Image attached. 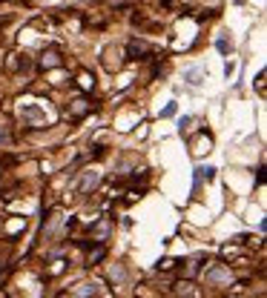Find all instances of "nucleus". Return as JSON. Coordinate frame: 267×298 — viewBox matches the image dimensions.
<instances>
[{
  "label": "nucleus",
  "instance_id": "obj_12",
  "mask_svg": "<svg viewBox=\"0 0 267 298\" xmlns=\"http://www.w3.org/2000/svg\"><path fill=\"white\" fill-rule=\"evenodd\" d=\"M216 46H219V52H224V55L230 52V46H227V40H224V37H219V43H216Z\"/></svg>",
  "mask_w": 267,
  "mask_h": 298
},
{
  "label": "nucleus",
  "instance_id": "obj_10",
  "mask_svg": "<svg viewBox=\"0 0 267 298\" xmlns=\"http://www.w3.org/2000/svg\"><path fill=\"white\" fill-rule=\"evenodd\" d=\"M12 144V135H9V129L6 126H0V149H6Z\"/></svg>",
  "mask_w": 267,
  "mask_h": 298
},
{
  "label": "nucleus",
  "instance_id": "obj_5",
  "mask_svg": "<svg viewBox=\"0 0 267 298\" xmlns=\"http://www.w3.org/2000/svg\"><path fill=\"white\" fill-rule=\"evenodd\" d=\"M147 55H150V46L141 43V40H132L129 43V57L132 60H147Z\"/></svg>",
  "mask_w": 267,
  "mask_h": 298
},
{
  "label": "nucleus",
  "instance_id": "obj_2",
  "mask_svg": "<svg viewBox=\"0 0 267 298\" xmlns=\"http://www.w3.org/2000/svg\"><path fill=\"white\" fill-rule=\"evenodd\" d=\"M204 275H207V284H227L230 281V270L221 267V264H213Z\"/></svg>",
  "mask_w": 267,
  "mask_h": 298
},
{
  "label": "nucleus",
  "instance_id": "obj_8",
  "mask_svg": "<svg viewBox=\"0 0 267 298\" xmlns=\"http://www.w3.org/2000/svg\"><path fill=\"white\" fill-rule=\"evenodd\" d=\"M98 296V284H81V290L75 293V298H95Z\"/></svg>",
  "mask_w": 267,
  "mask_h": 298
},
{
  "label": "nucleus",
  "instance_id": "obj_13",
  "mask_svg": "<svg viewBox=\"0 0 267 298\" xmlns=\"http://www.w3.org/2000/svg\"><path fill=\"white\" fill-rule=\"evenodd\" d=\"M170 115H175V103H170V106L164 109V112H161V118H170Z\"/></svg>",
  "mask_w": 267,
  "mask_h": 298
},
{
  "label": "nucleus",
  "instance_id": "obj_4",
  "mask_svg": "<svg viewBox=\"0 0 267 298\" xmlns=\"http://www.w3.org/2000/svg\"><path fill=\"white\" fill-rule=\"evenodd\" d=\"M184 80L190 83V86H201V83L207 80V69H204V66H190V69H184Z\"/></svg>",
  "mask_w": 267,
  "mask_h": 298
},
{
  "label": "nucleus",
  "instance_id": "obj_1",
  "mask_svg": "<svg viewBox=\"0 0 267 298\" xmlns=\"http://www.w3.org/2000/svg\"><path fill=\"white\" fill-rule=\"evenodd\" d=\"M20 121L26 126H46V112L37 103H23L20 106Z\"/></svg>",
  "mask_w": 267,
  "mask_h": 298
},
{
  "label": "nucleus",
  "instance_id": "obj_3",
  "mask_svg": "<svg viewBox=\"0 0 267 298\" xmlns=\"http://www.w3.org/2000/svg\"><path fill=\"white\" fill-rule=\"evenodd\" d=\"M98 183H101V172H83V178L81 181H78V186H75V192H89V189H95V186H98Z\"/></svg>",
  "mask_w": 267,
  "mask_h": 298
},
{
  "label": "nucleus",
  "instance_id": "obj_7",
  "mask_svg": "<svg viewBox=\"0 0 267 298\" xmlns=\"http://www.w3.org/2000/svg\"><path fill=\"white\" fill-rule=\"evenodd\" d=\"M213 175H216L213 166H198L196 169V186H201V181H213Z\"/></svg>",
  "mask_w": 267,
  "mask_h": 298
},
{
  "label": "nucleus",
  "instance_id": "obj_6",
  "mask_svg": "<svg viewBox=\"0 0 267 298\" xmlns=\"http://www.w3.org/2000/svg\"><path fill=\"white\" fill-rule=\"evenodd\" d=\"M92 235L98 238V244H104L106 235H109V221H101V224H95V227H92Z\"/></svg>",
  "mask_w": 267,
  "mask_h": 298
},
{
  "label": "nucleus",
  "instance_id": "obj_11",
  "mask_svg": "<svg viewBox=\"0 0 267 298\" xmlns=\"http://www.w3.org/2000/svg\"><path fill=\"white\" fill-rule=\"evenodd\" d=\"M60 60H58V55L55 52H49V55H43V66H58Z\"/></svg>",
  "mask_w": 267,
  "mask_h": 298
},
{
  "label": "nucleus",
  "instance_id": "obj_9",
  "mask_svg": "<svg viewBox=\"0 0 267 298\" xmlns=\"http://www.w3.org/2000/svg\"><path fill=\"white\" fill-rule=\"evenodd\" d=\"M109 278H112V281H118V284H121V281L127 278V270H124V267L118 264V267H112V273H109Z\"/></svg>",
  "mask_w": 267,
  "mask_h": 298
}]
</instances>
